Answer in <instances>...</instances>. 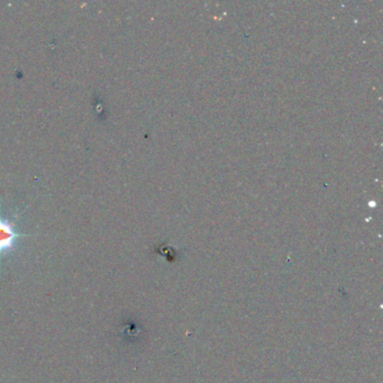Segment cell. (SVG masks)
I'll list each match as a JSON object with an SVG mask.
<instances>
[{
	"label": "cell",
	"instance_id": "1",
	"mask_svg": "<svg viewBox=\"0 0 383 383\" xmlns=\"http://www.w3.org/2000/svg\"><path fill=\"white\" fill-rule=\"evenodd\" d=\"M17 235L11 225L0 219V253L13 247Z\"/></svg>",
	"mask_w": 383,
	"mask_h": 383
}]
</instances>
